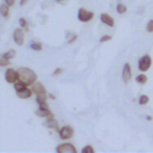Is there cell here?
<instances>
[{
    "instance_id": "obj_1",
    "label": "cell",
    "mask_w": 153,
    "mask_h": 153,
    "mask_svg": "<svg viewBox=\"0 0 153 153\" xmlns=\"http://www.w3.org/2000/svg\"><path fill=\"white\" fill-rule=\"evenodd\" d=\"M18 74H19V80L25 82L26 85H32L33 82H36V79H37V75L36 73L30 69V68H26V67H20L18 69Z\"/></svg>"
},
{
    "instance_id": "obj_2",
    "label": "cell",
    "mask_w": 153,
    "mask_h": 153,
    "mask_svg": "<svg viewBox=\"0 0 153 153\" xmlns=\"http://www.w3.org/2000/svg\"><path fill=\"white\" fill-rule=\"evenodd\" d=\"M151 65H152V59H151L149 55H143L142 57H140V60L137 62V67H139V69L141 72L148 71L149 67H151Z\"/></svg>"
},
{
    "instance_id": "obj_3",
    "label": "cell",
    "mask_w": 153,
    "mask_h": 153,
    "mask_svg": "<svg viewBox=\"0 0 153 153\" xmlns=\"http://www.w3.org/2000/svg\"><path fill=\"white\" fill-rule=\"evenodd\" d=\"M93 16H94L93 12L87 11V10H85L84 7L79 8V11H78V19H79L80 22H82V23H87V22H90V20L93 18Z\"/></svg>"
},
{
    "instance_id": "obj_4",
    "label": "cell",
    "mask_w": 153,
    "mask_h": 153,
    "mask_svg": "<svg viewBox=\"0 0 153 153\" xmlns=\"http://www.w3.org/2000/svg\"><path fill=\"white\" fill-rule=\"evenodd\" d=\"M5 79H6V81L10 82V84H14V82H17V81L19 80L18 71H16V69H13V68H8V69H6V72H5Z\"/></svg>"
},
{
    "instance_id": "obj_5",
    "label": "cell",
    "mask_w": 153,
    "mask_h": 153,
    "mask_svg": "<svg viewBox=\"0 0 153 153\" xmlns=\"http://www.w3.org/2000/svg\"><path fill=\"white\" fill-rule=\"evenodd\" d=\"M59 135L61 140H68L74 135V129L71 126H65L59 130Z\"/></svg>"
},
{
    "instance_id": "obj_6",
    "label": "cell",
    "mask_w": 153,
    "mask_h": 153,
    "mask_svg": "<svg viewBox=\"0 0 153 153\" xmlns=\"http://www.w3.org/2000/svg\"><path fill=\"white\" fill-rule=\"evenodd\" d=\"M56 152L59 153H76V148L73 143H61L56 147Z\"/></svg>"
},
{
    "instance_id": "obj_7",
    "label": "cell",
    "mask_w": 153,
    "mask_h": 153,
    "mask_svg": "<svg viewBox=\"0 0 153 153\" xmlns=\"http://www.w3.org/2000/svg\"><path fill=\"white\" fill-rule=\"evenodd\" d=\"M23 27H18L13 31V41L16 44L18 45H23L24 44V31L22 30Z\"/></svg>"
},
{
    "instance_id": "obj_8",
    "label": "cell",
    "mask_w": 153,
    "mask_h": 153,
    "mask_svg": "<svg viewBox=\"0 0 153 153\" xmlns=\"http://www.w3.org/2000/svg\"><path fill=\"white\" fill-rule=\"evenodd\" d=\"M130 79H131V68H130V65L127 62L124 63L123 69H122V80L124 81V84H128Z\"/></svg>"
},
{
    "instance_id": "obj_9",
    "label": "cell",
    "mask_w": 153,
    "mask_h": 153,
    "mask_svg": "<svg viewBox=\"0 0 153 153\" xmlns=\"http://www.w3.org/2000/svg\"><path fill=\"white\" fill-rule=\"evenodd\" d=\"M35 114L37 116H39V117H50V116H54V114L49 110L48 106H39L38 110H36Z\"/></svg>"
},
{
    "instance_id": "obj_10",
    "label": "cell",
    "mask_w": 153,
    "mask_h": 153,
    "mask_svg": "<svg viewBox=\"0 0 153 153\" xmlns=\"http://www.w3.org/2000/svg\"><path fill=\"white\" fill-rule=\"evenodd\" d=\"M44 126L48 127V128H50V129H54V130H56V131L60 130V128H59V122L54 118V116L48 117V120L44 122Z\"/></svg>"
},
{
    "instance_id": "obj_11",
    "label": "cell",
    "mask_w": 153,
    "mask_h": 153,
    "mask_svg": "<svg viewBox=\"0 0 153 153\" xmlns=\"http://www.w3.org/2000/svg\"><path fill=\"white\" fill-rule=\"evenodd\" d=\"M100 20H102V23H104L105 25H108V26H110V27H112V26L115 25L114 18H112L110 14H108V13H102V14H100Z\"/></svg>"
},
{
    "instance_id": "obj_12",
    "label": "cell",
    "mask_w": 153,
    "mask_h": 153,
    "mask_svg": "<svg viewBox=\"0 0 153 153\" xmlns=\"http://www.w3.org/2000/svg\"><path fill=\"white\" fill-rule=\"evenodd\" d=\"M32 91H33V93L35 94H41V93H47V90H45V87H44V85L42 84V82H33L32 84Z\"/></svg>"
},
{
    "instance_id": "obj_13",
    "label": "cell",
    "mask_w": 153,
    "mask_h": 153,
    "mask_svg": "<svg viewBox=\"0 0 153 153\" xmlns=\"http://www.w3.org/2000/svg\"><path fill=\"white\" fill-rule=\"evenodd\" d=\"M32 93H33L32 88H27V87H25V88L18 91V92H17V96H18L20 99H27V98H30V97L32 96Z\"/></svg>"
},
{
    "instance_id": "obj_14",
    "label": "cell",
    "mask_w": 153,
    "mask_h": 153,
    "mask_svg": "<svg viewBox=\"0 0 153 153\" xmlns=\"http://www.w3.org/2000/svg\"><path fill=\"white\" fill-rule=\"evenodd\" d=\"M47 93H41V94H36V102L38 103L39 106H47Z\"/></svg>"
},
{
    "instance_id": "obj_15",
    "label": "cell",
    "mask_w": 153,
    "mask_h": 153,
    "mask_svg": "<svg viewBox=\"0 0 153 153\" xmlns=\"http://www.w3.org/2000/svg\"><path fill=\"white\" fill-rule=\"evenodd\" d=\"M0 13H1V16L4 17V18H8L10 17V6L6 4V2H4L1 6H0Z\"/></svg>"
},
{
    "instance_id": "obj_16",
    "label": "cell",
    "mask_w": 153,
    "mask_h": 153,
    "mask_svg": "<svg viewBox=\"0 0 153 153\" xmlns=\"http://www.w3.org/2000/svg\"><path fill=\"white\" fill-rule=\"evenodd\" d=\"M147 75H145V74H139V75H136L135 76V81L137 82V84H140V85H145L146 82H147Z\"/></svg>"
},
{
    "instance_id": "obj_17",
    "label": "cell",
    "mask_w": 153,
    "mask_h": 153,
    "mask_svg": "<svg viewBox=\"0 0 153 153\" xmlns=\"http://www.w3.org/2000/svg\"><path fill=\"white\" fill-rule=\"evenodd\" d=\"M30 48H31L32 50L41 51V50L43 49V44H42L41 42H35V41H32V42L30 43Z\"/></svg>"
},
{
    "instance_id": "obj_18",
    "label": "cell",
    "mask_w": 153,
    "mask_h": 153,
    "mask_svg": "<svg viewBox=\"0 0 153 153\" xmlns=\"http://www.w3.org/2000/svg\"><path fill=\"white\" fill-rule=\"evenodd\" d=\"M27 85L25 84V82H23V81H20V80H18L17 82H14V90H16V92H18V91H20V90H23V88H25Z\"/></svg>"
},
{
    "instance_id": "obj_19",
    "label": "cell",
    "mask_w": 153,
    "mask_h": 153,
    "mask_svg": "<svg viewBox=\"0 0 153 153\" xmlns=\"http://www.w3.org/2000/svg\"><path fill=\"white\" fill-rule=\"evenodd\" d=\"M116 11H117V13L123 14V13L127 12V6L123 5V4H117V6H116Z\"/></svg>"
},
{
    "instance_id": "obj_20",
    "label": "cell",
    "mask_w": 153,
    "mask_h": 153,
    "mask_svg": "<svg viewBox=\"0 0 153 153\" xmlns=\"http://www.w3.org/2000/svg\"><path fill=\"white\" fill-rule=\"evenodd\" d=\"M14 56H16V50L14 49H10V50H7L6 53L2 54V57H6V59H12Z\"/></svg>"
},
{
    "instance_id": "obj_21",
    "label": "cell",
    "mask_w": 153,
    "mask_h": 153,
    "mask_svg": "<svg viewBox=\"0 0 153 153\" xmlns=\"http://www.w3.org/2000/svg\"><path fill=\"white\" fill-rule=\"evenodd\" d=\"M148 102H149L148 96H146V94H141L140 96V98H139V104L140 105H146Z\"/></svg>"
},
{
    "instance_id": "obj_22",
    "label": "cell",
    "mask_w": 153,
    "mask_h": 153,
    "mask_svg": "<svg viewBox=\"0 0 153 153\" xmlns=\"http://www.w3.org/2000/svg\"><path fill=\"white\" fill-rule=\"evenodd\" d=\"M19 25H20L23 29H25L26 31H29V25H27L25 18H20V19H19Z\"/></svg>"
},
{
    "instance_id": "obj_23",
    "label": "cell",
    "mask_w": 153,
    "mask_h": 153,
    "mask_svg": "<svg viewBox=\"0 0 153 153\" xmlns=\"http://www.w3.org/2000/svg\"><path fill=\"white\" fill-rule=\"evenodd\" d=\"M0 65L2 67H6V66H10V59H6V57H2L0 59Z\"/></svg>"
},
{
    "instance_id": "obj_24",
    "label": "cell",
    "mask_w": 153,
    "mask_h": 153,
    "mask_svg": "<svg viewBox=\"0 0 153 153\" xmlns=\"http://www.w3.org/2000/svg\"><path fill=\"white\" fill-rule=\"evenodd\" d=\"M81 152H82V153H93L94 149H93L92 146H85V147L81 149Z\"/></svg>"
},
{
    "instance_id": "obj_25",
    "label": "cell",
    "mask_w": 153,
    "mask_h": 153,
    "mask_svg": "<svg viewBox=\"0 0 153 153\" xmlns=\"http://www.w3.org/2000/svg\"><path fill=\"white\" fill-rule=\"evenodd\" d=\"M146 30H147V32H153V19L148 20V23L146 25Z\"/></svg>"
},
{
    "instance_id": "obj_26",
    "label": "cell",
    "mask_w": 153,
    "mask_h": 153,
    "mask_svg": "<svg viewBox=\"0 0 153 153\" xmlns=\"http://www.w3.org/2000/svg\"><path fill=\"white\" fill-rule=\"evenodd\" d=\"M112 37L110 36V35H105V36H102L100 37V39H99V42L100 43H104V42H108V41H110Z\"/></svg>"
},
{
    "instance_id": "obj_27",
    "label": "cell",
    "mask_w": 153,
    "mask_h": 153,
    "mask_svg": "<svg viewBox=\"0 0 153 153\" xmlns=\"http://www.w3.org/2000/svg\"><path fill=\"white\" fill-rule=\"evenodd\" d=\"M62 73V68H56L54 72H53V76H57V75H60Z\"/></svg>"
},
{
    "instance_id": "obj_28",
    "label": "cell",
    "mask_w": 153,
    "mask_h": 153,
    "mask_svg": "<svg viewBox=\"0 0 153 153\" xmlns=\"http://www.w3.org/2000/svg\"><path fill=\"white\" fill-rule=\"evenodd\" d=\"M76 38H78V36H76V35H73V36L67 41V43H69V44H71V43H73L74 41H76Z\"/></svg>"
},
{
    "instance_id": "obj_29",
    "label": "cell",
    "mask_w": 153,
    "mask_h": 153,
    "mask_svg": "<svg viewBox=\"0 0 153 153\" xmlns=\"http://www.w3.org/2000/svg\"><path fill=\"white\" fill-rule=\"evenodd\" d=\"M5 2L8 5V6H12V5H14V2H16V0H5Z\"/></svg>"
},
{
    "instance_id": "obj_30",
    "label": "cell",
    "mask_w": 153,
    "mask_h": 153,
    "mask_svg": "<svg viewBox=\"0 0 153 153\" xmlns=\"http://www.w3.org/2000/svg\"><path fill=\"white\" fill-rule=\"evenodd\" d=\"M29 0H20V6H24V5H26V2H27Z\"/></svg>"
},
{
    "instance_id": "obj_31",
    "label": "cell",
    "mask_w": 153,
    "mask_h": 153,
    "mask_svg": "<svg viewBox=\"0 0 153 153\" xmlns=\"http://www.w3.org/2000/svg\"><path fill=\"white\" fill-rule=\"evenodd\" d=\"M48 97H49L50 99H55V96H54L53 93H48Z\"/></svg>"
},
{
    "instance_id": "obj_32",
    "label": "cell",
    "mask_w": 153,
    "mask_h": 153,
    "mask_svg": "<svg viewBox=\"0 0 153 153\" xmlns=\"http://www.w3.org/2000/svg\"><path fill=\"white\" fill-rule=\"evenodd\" d=\"M146 120L147 121H152V116H146Z\"/></svg>"
},
{
    "instance_id": "obj_33",
    "label": "cell",
    "mask_w": 153,
    "mask_h": 153,
    "mask_svg": "<svg viewBox=\"0 0 153 153\" xmlns=\"http://www.w3.org/2000/svg\"><path fill=\"white\" fill-rule=\"evenodd\" d=\"M56 1H63V0H56Z\"/></svg>"
}]
</instances>
